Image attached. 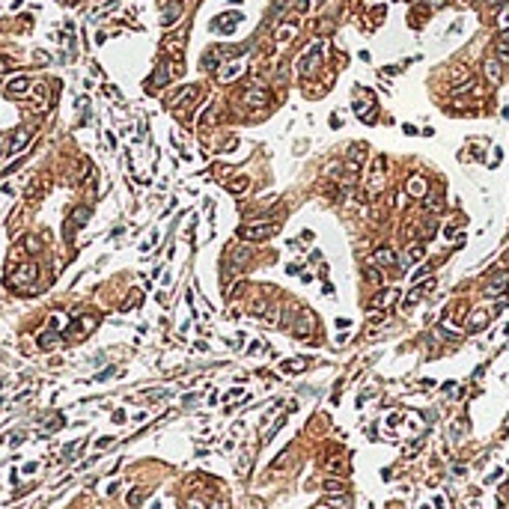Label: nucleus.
Returning a JSON list of instances; mask_svg holds the SVG:
<instances>
[{"label": "nucleus", "mask_w": 509, "mask_h": 509, "mask_svg": "<svg viewBox=\"0 0 509 509\" xmlns=\"http://www.w3.org/2000/svg\"><path fill=\"white\" fill-rule=\"evenodd\" d=\"M503 262H506V265H509V250H506V253H503Z\"/></svg>", "instance_id": "obj_22"}, {"label": "nucleus", "mask_w": 509, "mask_h": 509, "mask_svg": "<svg viewBox=\"0 0 509 509\" xmlns=\"http://www.w3.org/2000/svg\"><path fill=\"white\" fill-rule=\"evenodd\" d=\"M310 328H313V316L307 313V316L295 325V337H307V334H310Z\"/></svg>", "instance_id": "obj_11"}, {"label": "nucleus", "mask_w": 509, "mask_h": 509, "mask_svg": "<svg viewBox=\"0 0 509 509\" xmlns=\"http://www.w3.org/2000/svg\"><path fill=\"white\" fill-rule=\"evenodd\" d=\"M6 69H9V63H6V60H0V72H6Z\"/></svg>", "instance_id": "obj_21"}, {"label": "nucleus", "mask_w": 509, "mask_h": 509, "mask_svg": "<svg viewBox=\"0 0 509 509\" xmlns=\"http://www.w3.org/2000/svg\"><path fill=\"white\" fill-rule=\"evenodd\" d=\"M319 63H322V48H319V45H313V51H310V54L301 60V72H304V75H313V69H316Z\"/></svg>", "instance_id": "obj_6"}, {"label": "nucleus", "mask_w": 509, "mask_h": 509, "mask_svg": "<svg viewBox=\"0 0 509 509\" xmlns=\"http://www.w3.org/2000/svg\"><path fill=\"white\" fill-rule=\"evenodd\" d=\"M396 298H399V292H396V289H384L381 295H375V298L369 301V307H381V304H393Z\"/></svg>", "instance_id": "obj_7"}, {"label": "nucleus", "mask_w": 509, "mask_h": 509, "mask_svg": "<svg viewBox=\"0 0 509 509\" xmlns=\"http://www.w3.org/2000/svg\"><path fill=\"white\" fill-rule=\"evenodd\" d=\"M325 488H328V491H343V482H337V479H328V482H325Z\"/></svg>", "instance_id": "obj_19"}, {"label": "nucleus", "mask_w": 509, "mask_h": 509, "mask_svg": "<svg viewBox=\"0 0 509 509\" xmlns=\"http://www.w3.org/2000/svg\"><path fill=\"white\" fill-rule=\"evenodd\" d=\"M417 259H423V247L417 244V247H408V256H405V265H411Z\"/></svg>", "instance_id": "obj_13"}, {"label": "nucleus", "mask_w": 509, "mask_h": 509, "mask_svg": "<svg viewBox=\"0 0 509 509\" xmlns=\"http://www.w3.org/2000/svg\"><path fill=\"white\" fill-rule=\"evenodd\" d=\"M179 12H182V3L179 0H173L170 6H167V15H164V27H170L176 18H179Z\"/></svg>", "instance_id": "obj_9"}, {"label": "nucleus", "mask_w": 509, "mask_h": 509, "mask_svg": "<svg viewBox=\"0 0 509 509\" xmlns=\"http://www.w3.org/2000/svg\"><path fill=\"white\" fill-rule=\"evenodd\" d=\"M408 194H411V197H423V194H426V182H423L420 176L408 179Z\"/></svg>", "instance_id": "obj_10"}, {"label": "nucleus", "mask_w": 509, "mask_h": 509, "mask_svg": "<svg viewBox=\"0 0 509 509\" xmlns=\"http://www.w3.org/2000/svg\"><path fill=\"white\" fill-rule=\"evenodd\" d=\"M244 188H247V179H235V182L229 185V191H232V194H241Z\"/></svg>", "instance_id": "obj_17"}, {"label": "nucleus", "mask_w": 509, "mask_h": 509, "mask_svg": "<svg viewBox=\"0 0 509 509\" xmlns=\"http://www.w3.org/2000/svg\"><path fill=\"white\" fill-rule=\"evenodd\" d=\"M277 223H247V226H241V238H247V241H265V238H271V235H277Z\"/></svg>", "instance_id": "obj_1"}, {"label": "nucleus", "mask_w": 509, "mask_h": 509, "mask_svg": "<svg viewBox=\"0 0 509 509\" xmlns=\"http://www.w3.org/2000/svg\"><path fill=\"white\" fill-rule=\"evenodd\" d=\"M485 69H488V75H491V81H500V66L494 63V60H488V63H485Z\"/></svg>", "instance_id": "obj_15"}, {"label": "nucleus", "mask_w": 509, "mask_h": 509, "mask_svg": "<svg viewBox=\"0 0 509 509\" xmlns=\"http://www.w3.org/2000/svg\"><path fill=\"white\" fill-rule=\"evenodd\" d=\"M87 218H90V209H84V206H81V209L75 212V226H84V223H87Z\"/></svg>", "instance_id": "obj_14"}, {"label": "nucleus", "mask_w": 509, "mask_h": 509, "mask_svg": "<svg viewBox=\"0 0 509 509\" xmlns=\"http://www.w3.org/2000/svg\"><path fill=\"white\" fill-rule=\"evenodd\" d=\"M30 137H33V125L30 128H18V131H15V137H12V143H9V152H12V155H15V152H21V149L27 146V140H30Z\"/></svg>", "instance_id": "obj_4"}, {"label": "nucleus", "mask_w": 509, "mask_h": 509, "mask_svg": "<svg viewBox=\"0 0 509 509\" xmlns=\"http://www.w3.org/2000/svg\"><path fill=\"white\" fill-rule=\"evenodd\" d=\"M188 509H206V506H203L200 500H188Z\"/></svg>", "instance_id": "obj_20"}, {"label": "nucleus", "mask_w": 509, "mask_h": 509, "mask_svg": "<svg viewBox=\"0 0 509 509\" xmlns=\"http://www.w3.org/2000/svg\"><path fill=\"white\" fill-rule=\"evenodd\" d=\"M304 366H307L304 360H286V363H283V369H286V372H298V369H304Z\"/></svg>", "instance_id": "obj_16"}, {"label": "nucleus", "mask_w": 509, "mask_h": 509, "mask_svg": "<svg viewBox=\"0 0 509 509\" xmlns=\"http://www.w3.org/2000/svg\"><path fill=\"white\" fill-rule=\"evenodd\" d=\"M363 277H366V280H369L372 286H381V274H378V271H375L372 265H369V268H363Z\"/></svg>", "instance_id": "obj_12"}, {"label": "nucleus", "mask_w": 509, "mask_h": 509, "mask_svg": "<svg viewBox=\"0 0 509 509\" xmlns=\"http://www.w3.org/2000/svg\"><path fill=\"white\" fill-rule=\"evenodd\" d=\"M372 262H375V265H393V262H396V253H393V250H387V247H384V250H375Z\"/></svg>", "instance_id": "obj_8"}, {"label": "nucleus", "mask_w": 509, "mask_h": 509, "mask_svg": "<svg viewBox=\"0 0 509 509\" xmlns=\"http://www.w3.org/2000/svg\"><path fill=\"white\" fill-rule=\"evenodd\" d=\"M509 286V271H500V274H494L491 280H488V286H485V295H500L503 289Z\"/></svg>", "instance_id": "obj_5"}, {"label": "nucleus", "mask_w": 509, "mask_h": 509, "mask_svg": "<svg viewBox=\"0 0 509 509\" xmlns=\"http://www.w3.org/2000/svg\"><path fill=\"white\" fill-rule=\"evenodd\" d=\"M27 90H30V78H12V81L6 84V96H9V98L24 96Z\"/></svg>", "instance_id": "obj_3"}, {"label": "nucleus", "mask_w": 509, "mask_h": 509, "mask_svg": "<svg viewBox=\"0 0 509 509\" xmlns=\"http://www.w3.org/2000/svg\"><path fill=\"white\" fill-rule=\"evenodd\" d=\"M140 500H143V491H140V488H134V491H131V497H128V503H131V506H137Z\"/></svg>", "instance_id": "obj_18"}, {"label": "nucleus", "mask_w": 509, "mask_h": 509, "mask_svg": "<svg viewBox=\"0 0 509 509\" xmlns=\"http://www.w3.org/2000/svg\"><path fill=\"white\" fill-rule=\"evenodd\" d=\"M33 280H36V265H33V262H27L24 268H18V271L9 274V283H12V286H30Z\"/></svg>", "instance_id": "obj_2"}, {"label": "nucleus", "mask_w": 509, "mask_h": 509, "mask_svg": "<svg viewBox=\"0 0 509 509\" xmlns=\"http://www.w3.org/2000/svg\"><path fill=\"white\" fill-rule=\"evenodd\" d=\"M429 3H444V0H429Z\"/></svg>", "instance_id": "obj_23"}]
</instances>
